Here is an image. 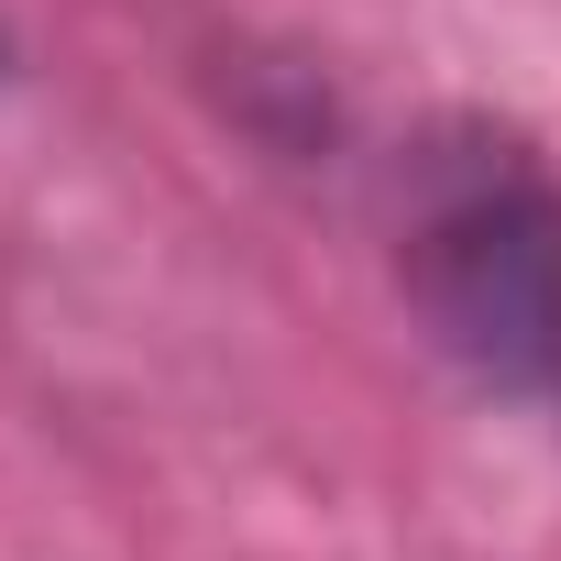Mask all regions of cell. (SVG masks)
I'll use <instances>...</instances> for the list:
<instances>
[{"label":"cell","mask_w":561,"mask_h":561,"mask_svg":"<svg viewBox=\"0 0 561 561\" xmlns=\"http://www.w3.org/2000/svg\"><path fill=\"white\" fill-rule=\"evenodd\" d=\"M397 287L484 397L561 419V176L506 122H440L408 144Z\"/></svg>","instance_id":"cell-1"},{"label":"cell","mask_w":561,"mask_h":561,"mask_svg":"<svg viewBox=\"0 0 561 561\" xmlns=\"http://www.w3.org/2000/svg\"><path fill=\"white\" fill-rule=\"evenodd\" d=\"M0 67H12V45H0Z\"/></svg>","instance_id":"cell-2"}]
</instances>
